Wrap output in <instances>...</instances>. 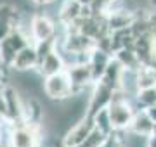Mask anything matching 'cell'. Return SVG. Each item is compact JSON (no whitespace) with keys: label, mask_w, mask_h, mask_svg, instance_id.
<instances>
[{"label":"cell","mask_w":156,"mask_h":147,"mask_svg":"<svg viewBox=\"0 0 156 147\" xmlns=\"http://www.w3.org/2000/svg\"><path fill=\"white\" fill-rule=\"evenodd\" d=\"M147 147H156V137L151 135L149 138H147Z\"/></svg>","instance_id":"e0dca14e"},{"label":"cell","mask_w":156,"mask_h":147,"mask_svg":"<svg viewBox=\"0 0 156 147\" xmlns=\"http://www.w3.org/2000/svg\"><path fill=\"white\" fill-rule=\"evenodd\" d=\"M137 111L140 109H147L151 106H156V87H147V88H140L135 95L134 102Z\"/></svg>","instance_id":"7c38bea8"},{"label":"cell","mask_w":156,"mask_h":147,"mask_svg":"<svg viewBox=\"0 0 156 147\" xmlns=\"http://www.w3.org/2000/svg\"><path fill=\"white\" fill-rule=\"evenodd\" d=\"M80 17H82V4H78L76 0H62L59 11V23L69 26Z\"/></svg>","instance_id":"30bf717a"},{"label":"cell","mask_w":156,"mask_h":147,"mask_svg":"<svg viewBox=\"0 0 156 147\" xmlns=\"http://www.w3.org/2000/svg\"><path fill=\"white\" fill-rule=\"evenodd\" d=\"M95 130V123L92 116H85L78 121L76 125H73L71 128L64 133L62 137V147H80L83 145L85 140L90 137V133Z\"/></svg>","instance_id":"7a4b0ae2"},{"label":"cell","mask_w":156,"mask_h":147,"mask_svg":"<svg viewBox=\"0 0 156 147\" xmlns=\"http://www.w3.org/2000/svg\"><path fill=\"white\" fill-rule=\"evenodd\" d=\"M37 7H45L49 5V4H52V2H56V0H31Z\"/></svg>","instance_id":"9a60e30c"},{"label":"cell","mask_w":156,"mask_h":147,"mask_svg":"<svg viewBox=\"0 0 156 147\" xmlns=\"http://www.w3.org/2000/svg\"><path fill=\"white\" fill-rule=\"evenodd\" d=\"M30 31H31V40L33 42L54 38L57 35V23L47 14H44V12H37L33 16V19H31Z\"/></svg>","instance_id":"5b68a950"},{"label":"cell","mask_w":156,"mask_h":147,"mask_svg":"<svg viewBox=\"0 0 156 147\" xmlns=\"http://www.w3.org/2000/svg\"><path fill=\"white\" fill-rule=\"evenodd\" d=\"M123 73H125V68L122 66V62L118 61L116 57H111V61H109L106 71H104V76H102L99 81H102V83L113 87V88H120Z\"/></svg>","instance_id":"ba28073f"},{"label":"cell","mask_w":156,"mask_h":147,"mask_svg":"<svg viewBox=\"0 0 156 147\" xmlns=\"http://www.w3.org/2000/svg\"><path fill=\"white\" fill-rule=\"evenodd\" d=\"M35 68H38V52H37L35 43L31 42L30 45H26L16 54V57L11 64V69H14V71H30V69Z\"/></svg>","instance_id":"8992f818"},{"label":"cell","mask_w":156,"mask_h":147,"mask_svg":"<svg viewBox=\"0 0 156 147\" xmlns=\"http://www.w3.org/2000/svg\"><path fill=\"white\" fill-rule=\"evenodd\" d=\"M2 138H4V126H2V119H0V145H2Z\"/></svg>","instance_id":"d6986e66"},{"label":"cell","mask_w":156,"mask_h":147,"mask_svg":"<svg viewBox=\"0 0 156 147\" xmlns=\"http://www.w3.org/2000/svg\"><path fill=\"white\" fill-rule=\"evenodd\" d=\"M66 69V62H64V57L59 50H54L50 52L49 56H45L38 64V71L44 76H50V74H56V73H61Z\"/></svg>","instance_id":"52a82bcc"},{"label":"cell","mask_w":156,"mask_h":147,"mask_svg":"<svg viewBox=\"0 0 156 147\" xmlns=\"http://www.w3.org/2000/svg\"><path fill=\"white\" fill-rule=\"evenodd\" d=\"M113 57H116L118 61L122 62V66L125 69H134V71H137V69L142 66L139 56H137V52L134 50V47H122V49H118V50L113 54Z\"/></svg>","instance_id":"8fae6325"},{"label":"cell","mask_w":156,"mask_h":147,"mask_svg":"<svg viewBox=\"0 0 156 147\" xmlns=\"http://www.w3.org/2000/svg\"><path fill=\"white\" fill-rule=\"evenodd\" d=\"M153 137H156V123H154V128H153Z\"/></svg>","instance_id":"ffe728a7"},{"label":"cell","mask_w":156,"mask_h":147,"mask_svg":"<svg viewBox=\"0 0 156 147\" xmlns=\"http://www.w3.org/2000/svg\"><path fill=\"white\" fill-rule=\"evenodd\" d=\"M92 118H94L95 128H97L99 132L106 133V135H111L113 132H115V128H113V125H111V118H109L108 109H102V111H99V113L94 114Z\"/></svg>","instance_id":"4fadbf2b"},{"label":"cell","mask_w":156,"mask_h":147,"mask_svg":"<svg viewBox=\"0 0 156 147\" xmlns=\"http://www.w3.org/2000/svg\"><path fill=\"white\" fill-rule=\"evenodd\" d=\"M44 95L50 101H66L71 95H75V90H73V83L68 71H61V73L50 74V76H45L44 80Z\"/></svg>","instance_id":"6da1fadb"},{"label":"cell","mask_w":156,"mask_h":147,"mask_svg":"<svg viewBox=\"0 0 156 147\" xmlns=\"http://www.w3.org/2000/svg\"><path fill=\"white\" fill-rule=\"evenodd\" d=\"M76 2H78V4H82V5H90L94 0H76Z\"/></svg>","instance_id":"ac0fdd59"},{"label":"cell","mask_w":156,"mask_h":147,"mask_svg":"<svg viewBox=\"0 0 156 147\" xmlns=\"http://www.w3.org/2000/svg\"><path fill=\"white\" fill-rule=\"evenodd\" d=\"M153 128H154V121L149 118V114L146 113V109H140L137 111L130 123V128L128 130L137 133V135H144V137H151L153 135Z\"/></svg>","instance_id":"9c48e42d"},{"label":"cell","mask_w":156,"mask_h":147,"mask_svg":"<svg viewBox=\"0 0 156 147\" xmlns=\"http://www.w3.org/2000/svg\"><path fill=\"white\" fill-rule=\"evenodd\" d=\"M14 28H16V23L12 19H0V42L5 40Z\"/></svg>","instance_id":"5bb4252c"},{"label":"cell","mask_w":156,"mask_h":147,"mask_svg":"<svg viewBox=\"0 0 156 147\" xmlns=\"http://www.w3.org/2000/svg\"><path fill=\"white\" fill-rule=\"evenodd\" d=\"M115 90L113 87L102 83V81H95L94 87H92V92H90L89 97V111L87 114L89 116H94L102 109H108L109 104L113 101V95H115Z\"/></svg>","instance_id":"277c9868"},{"label":"cell","mask_w":156,"mask_h":147,"mask_svg":"<svg viewBox=\"0 0 156 147\" xmlns=\"http://www.w3.org/2000/svg\"><path fill=\"white\" fill-rule=\"evenodd\" d=\"M69 78L73 83V90L75 94H83L85 90H92L95 80L92 74V68H90V62H76L73 66L66 68Z\"/></svg>","instance_id":"3957f363"},{"label":"cell","mask_w":156,"mask_h":147,"mask_svg":"<svg viewBox=\"0 0 156 147\" xmlns=\"http://www.w3.org/2000/svg\"><path fill=\"white\" fill-rule=\"evenodd\" d=\"M146 113L149 114V118L156 123V106H151V108H147V109H146Z\"/></svg>","instance_id":"2e32d148"}]
</instances>
